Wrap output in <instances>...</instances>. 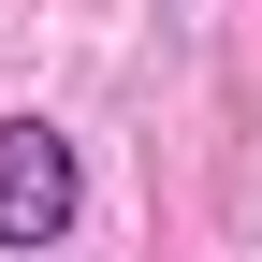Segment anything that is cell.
I'll use <instances>...</instances> for the list:
<instances>
[{
    "mask_svg": "<svg viewBox=\"0 0 262 262\" xmlns=\"http://www.w3.org/2000/svg\"><path fill=\"white\" fill-rule=\"evenodd\" d=\"M88 219V160L58 117H0V248H58Z\"/></svg>",
    "mask_w": 262,
    "mask_h": 262,
    "instance_id": "obj_1",
    "label": "cell"
}]
</instances>
